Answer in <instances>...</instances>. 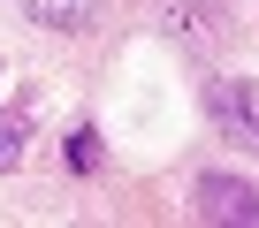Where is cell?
<instances>
[{"mask_svg":"<svg viewBox=\"0 0 259 228\" xmlns=\"http://www.w3.org/2000/svg\"><path fill=\"white\" fill-rule=\"evenodd\" d=\"M16 160H23V137H16V130H8V122H0V175H8V167H16Z\"/></svg>","mask_w":259,"mask_h":228,"instance_id":"cell-5","label":"cell"},{"mask_svg":"<svg viewBox=\"0 0 259 228\" xmlns=\"http://www.w3.org/2000/svg\"><path fill=\"white\" fill-rule=\"evenodd\" d=\"M69 167L76 175H99V130H69Z\"/></svg>","mask_w":259,"mask_h":228,"instance_id":"cell-4","label":"cell"},{"mask_svg":"<svg viewBox=\"0 0 259 228\" xmlns=\"http://www.w3.org/2000/svg\"><path fill=\"white\" fill-rule=\"evenodd\" d=\"M23 16L38 31H84L92 23V0H23Z\"/></svg>","mask_w":259,"mask_h":228,"instance_id":"cell-3","label":"cell"},{"mask_svg":"<svg viewBox=\"0 0 259 228\" xmlns=\"http://www.w3.org/2000/svg\"><path fill=\"white\" fill-rule=\"evenodd\" d=\"M191 213H198V220H244V228H251V220H259V190L236 183V175H198V183H191Z\"/></svg>","mask_w":259,"mask_h":228,"instance_id":"cell-1","label":"cell"},{"mask_svg":"<svg viewBox=\"0 0 259 228\" xmlns=\"http://www.w3.org/2000/svg\"><path fill=\"white\" fill-rule=\"evenodd\" d=\"M206 106H213L221 130H236V137L259 145V91H251V84H229V76H221V84H206Z\"/></svg>","mask_w":259,"mask_h":228,"instance_id":"cell-2","label":"cell"}]
</instances>
